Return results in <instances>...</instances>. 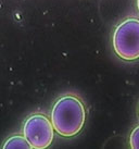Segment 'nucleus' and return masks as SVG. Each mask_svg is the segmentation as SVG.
Listing matches in <instances>:
<instances>
[{"label":"nucleus","mask_w":139,"mask_h":149,"mask_svg":"<svg viewBox=\"0 0 139 149\" xmlns=\"http://www.w3.org/2000/svg\"><path fill=\"white\" fill-rule=\"evenodd\" d=\"M113 49L125 61L139 59V19L128 17L120 23L113 33Z\"/></svg>","instance_id":"2"},{"label":"nucleus","mask_w":139,"mask_h":149,"mask_svg":"<svg viewBox=\"0 0 139 149\" xmlns=\"http://www.w3.org/2000/svg\"><path fill=\"white\" fill-rule=\"evenodd\" d=\"M1 148L3 149H32V146L28 143V141L25 138L24 135L21 134H14L12 136L6 139Z\"/></svg>","instance_id":"4"},{"label":"nucleus","mask_w":139,"mask_h":149,"mask_svg":"<svg viewBox=\"0 0 139 149\" xmlns=\"http://www.w3.org/2000/svg\"><path fill=\"white\" fill-rule=\"evenodd\" d=\"M129 146L133 149H139V125L136 126L129 137Z\"/></svg>","instance_id":"5"},{"label":"nucleus","mask_w":139,"mask_h":149,"mask_svg":"<svg viewBox=\"0 0 139 149\" xmlns=\"http://www.w3.org/2000/svg\"><path fill=\"white\" fill-rule=\"evenodd\" d=\"M23 135L31 144L32 149L47 148L54 138L52 122L44 113H33L23 124Z\"/></svg>","instance_id":"3"},{"label":"nucleus","mask_w":139,"mask_h":149,"mask_svg":"<svg viewBox=\"0 0 139 149\" xmlns=\"http://www.w3.org/2000/svg\"><path fill=\"white\" fill-rule=\"evenodd\" d=\"M137 8H138V10H139V0H137Z\"/></svg>","instance_id":"6"},{"label":"nucleus","mask_w":139,"mask_h":149,"mask_svg":"<svg viewBox=\"0 0 139 149\" xmlns=\"http://www.w3.org/2000/svg\"><path fill=\"white\" fill-rule=\"evenodd\" d=\"M50 120L54 131L62 137H73L82 131L86 121V108L74 94L59 97L53 104Z\"/></svg>","instance_id":"1"}]
</instances>
